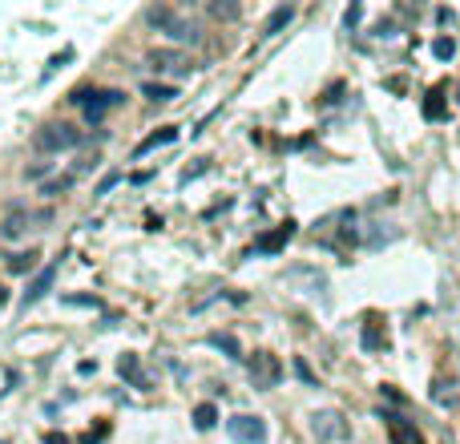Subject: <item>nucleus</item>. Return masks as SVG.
<instances>
[{"instance_id":"f3484780","label":"nucleus","mask_w":460,"mask_h":444,"mask_svg":"<svg viewBox=\"0 0 460 444\" xmlns=\"http://www.w3.org/2000/svg\"><path fill=\"white\" fill-rule=\"evenodd\" d=\"M29 267H33V255H17V259L8 263V271H17V275H25Z\"/></svg>"},{"instance_id":"dca6fc26","label":"nucleus","mask_w":460,"mask_h":444,"mask_svg":"<svg viewBox=\"0 0 460 444\" xmlns=\"http://www.w3.org/2000/svg\"><path fill=\"white\" fill-rule=\"evenodd\" d=\"M69 186H73V178H53V182H45V194H61Z\"/></svg>"},{"instance_id":"ddd939ff","label":"nucleus","mask_w":460,"mask_h":444,"mask_svg":"<svg viewBox=\"0 0 460 444\" xmlns=\"http://www.w3.org/2000/svg\"><path fill=\"white\" fill-rule=\"evenodd\" d=\"M395 444H424V436L412 424H395Z\"/></svg>"},{"instance_id":"1a4fd4ad","label":"nucleus","mask_w":460,"mask_h":444,"mask_svg":"<svg viewBox=\"0 0 460 444\" xmlns=\"http://www.w3.org/2000/svg\"><path fill=\"white\" fill-rule=\"evenodd\" d=\"M53 275H57V267H45V271H41V275L33 279V287L25 291V303H36V299L45 295V291L53 287Z\"/></svg>"},{"instance_id":"a211bd4d","label":"nucleus","mask_w":460,"mask_h":444,"mask_svg":"<svg viewBox=\"0 0 460 444\" xmlns=\"http://www.w3.org/2000/svg\"><path fill=\"white\" fill-rule=\"evenodd\" d=\"M448 388H452L448 379H440V384H436V400H440V404H452V392H448Z\"/></svg>"},{"instance_id":"f257e3e1","label":"nucleus","mask_w":460,"mask_h":444,"mask_svg":"<svg viewBox=\"0 0 460 444\" xmlns=\"http://www.w3.org/2000/svg\"><path fill=\"white\" fill-rule=\"evenodd\" d=\"M81 142V130H73L69 121H49L33 133V149L41 154H61V149H73Z\"/></svg>"},{"instance_id":"aec40b11","label":"nucleus","mask_w":460,"mask_h":444,"mask_svg":"<svg viewBox=\"0 0 460 444\" xmlns=\"http://www.w3.org/2000/svg\"><path fill=\"white\" fill-rule=\"evenodd\" d=\"M45 444H69L65 436H57V432H49V436H45Z\"/></svg>"},{"instance_id":"6e6552de","label":"nucleus","mask_w":460,"mask_h":444,"mask_svg":"<svg viewBox=\"0 0 460 444\" xmlns=\"http://www.w3.org/2000/svg\"><path fill=\"white\" fill-rule=\"evenodd\" d=\"M149 61H154V69H190V61H186L178 49H158Z\"/></svg>"},{"instance_id":"4468645a","label":"nucleus","mask_w":460,"mask_h":444,"mask_svg":"<svg viewBox=\"0 0 460 444\" xmlns=\"http://www.w3.org/2000/svg\"><path fill=\"white\" fill-rule=\"evenodd\" d=\"M295 17V13H291V8H279V13H275V17L266 20V29H263V36H271V33H279L283 25H287V20Z\"/></svg>"},{"instance_id":"412c9836","label":"nucleus","mask_w":460,"mask_h":444,"mask_svg":"<svg viewBox=\"0 0 460 444\" xmlns=\"http://www.w3.org/2000/svg\"><path fill=\"white\" fill-rule=\"evenodd\" d=\"M0 444H8V440H0Z\"/></svg>"},{"instance_id":"9d476101","label":"nucleus","mask_w":460,"mask_h":444,"mask_svg":"<svg viewBox=\"0 0 460 444\" xmlns=\"http://www.w3.org/2000/svg\"><path fill=\"white\" fill-rule=\"evenodd\" d=\"M174 137H178V130H162V133H154V137H146V142H142V146L133 149V154L142 158V154H149V149H158V146H170Z\"/></svg>"},{"instance_id":"2eb2a0df","label":"nucleus","mask_w":460,"mask_h":444,"mask_svg":"<svg viewBox=\"0 0 460 444\" xmlns=\"http://www.w3.org/2000/svg\"><path fill=\"white\" fill-rule=\"evenodd\" d=\"M432 53H436L440 61H452V53H456V41H452V36H440V41L432 45Z\"/></svg>"},{"instance_id":"6ab92c4d","label":"nucleus","mask_w":460,"mask_h":444,"mask_svg":"<svg viewBox=\"0 0 460 444\" xmlns=\"http://www.w3.org/2000/svg\"><path fill=\"white\" fill-rule=\"evenodd\" d=\"M214 344H218V347H226L230 356H238V344H234L230 335H214Z\"/></svg>"},{"instance_id":"20e7f679","label":"nucleus","mask_w":460,"mask_h":444,"mask_svg":"<svg viewBox=\"0 0 460 444\" xmlns=\"http://www.w3.org/2000/svg\"><path fill=\"white\" fill-rule=\"evenodd\" d=\"M250 379H255V384H263V388H271V384H275V379H279V360H275V356H255V363H250Z\"/></svg>"},{"instance_id":"7ed1b4c3","label":"nucleus","mask_w":460,"mask_h":444,"mask_svg":"<svg viewBox=\"0 0 460 444\" xmlns=\"http://www.w3.org/2000/svg\"><path fill=\"white\" fill-rule=\"evenodd\" d=\"M311 428H315V436H319V440H344V436H347V424H344V416H339V412H315Z\"/></svg>"},{"instance_id":"f8f14e48","label":"nucleus","mask_w":460,"mask_h":444,"mask_svg":"<svg viewBox=\"0 0 460 444\" xmlns=\"http://www.w3.org/2000/svg\"><path fill=\"white\" fill-rule=\"evenodd\" d=\"M214 420H218L214 404H198V408H194V424L198 428H214Z\"/></svg>"},{"instance_id":"0eeeda50","label":"nucleus","mask_w":460,"mask_h":444,"mask_svg":"<svg viewBox=\"0 0 460 444\" xmlns=\"http://www.w3.org/2000/svg\"><path fill=\"white\" fill-rule=\"evenodd\" d=\"M162 29L174 36V41H182V45H186V41H190V45H198V36H202V33H198V25H190V20H178V17H165Z\"/></svg>"},{"instance_id":"423d86ee","label":"nucleus","mask_w":460,"mask_h":444,"mask_svg":"<svg viewBox=\"0 0 460 444\" xmlns=\"http://www.w3.org/2000/svg\"><path fill=\"white\" fill-rule=\"evenodd\" d=\"M121 101H126V93H117V89L97 93V101H85V117H89V121H101L105 109H114V105H121Z\"/></svg>"},{"instance_id":"9b49d317","label":"nucleus","mask_w":460,"mask_h":444,"mask_svg":"<svg viewBox=\"0 0 460 444\" xmlns=\"http://www.w3.org/2000/svg\"><path fill=\"white\" fill-rule=\"evenodd\" d=\"M142 93H146L149 101H174V97H178V89H174V85H154V81L142 85Z\"/></svg>"},{"instance_id":"39448f33","label":"nucleus","mask_w":460,"mask_h":444,"mask_svg":"<svg viewBox=\"0 0 460 444\" xmlns=\"http://www.w3.org/2000/svg\"><path fill=\"white\" fill-rule=\"evenodd\" d=\"M25 227H29V210H25V206H17V210H8V218L0 222V238L17 243V238H25Z\"/></svg>"},{"instance_id":"f03ea898","label":"nucleus","mask_w":460,"mask_h":444,"mask_svg":"<svg viewBox=\"0 0 460 444\" xmlns=\"http://www.w3.org/2000/svg\"><path fill=\"white\" fill-rule=\"evenodd\" d=\"M226 432H230V440H238V444H263L266 440V424L259 416H230Z\"/></svg>"}]
</instances>
